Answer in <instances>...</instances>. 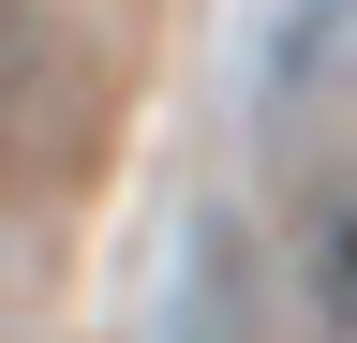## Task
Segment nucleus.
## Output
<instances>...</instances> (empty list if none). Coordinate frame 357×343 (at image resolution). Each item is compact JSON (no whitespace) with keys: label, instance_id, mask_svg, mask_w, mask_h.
I'll use <instances>...</instances> for the list:
<instances>
[{"label":"nucleus","instance_id":"1","mask_svg":"<svg viewBox=\"0 0 357 343\" xmlns=\"http://www.w3.org/2000/svg\"><path fill=\"white\" fill-rule=\"evenodd\" d=\"M89 60L75 30L45 15V0H0V180H60V164L89 149Z\"/></svg>","mask_w":357,"mask_h":343},{"label":"nucleus","instance_id":"2","mask_svg":"<svg viewBox=\"0 0 357 343\" xmlns=\"http://www.w3.org/2000/svg\"><path fill=\"white\" fill-rule=\"evenodd\" d=\"M298 298H312L328 343H357V180H328L298 209Z\"/></svg>","mask_w":357,"mask_h":343},{"label":"nucleus","instance_id":"3","mask_svg":"<svg viewBox=\"0 0 357 343\" xmlns=\"http://www.w3.org/2000/svg\"><path fill=\"white\" fill-rule=\"evenodd\" d=\"M178 343H238V254H223V224H208V254H194V298H178Z\"/></svg>","mask_w":357,"mask_h":343}]
</instances>
